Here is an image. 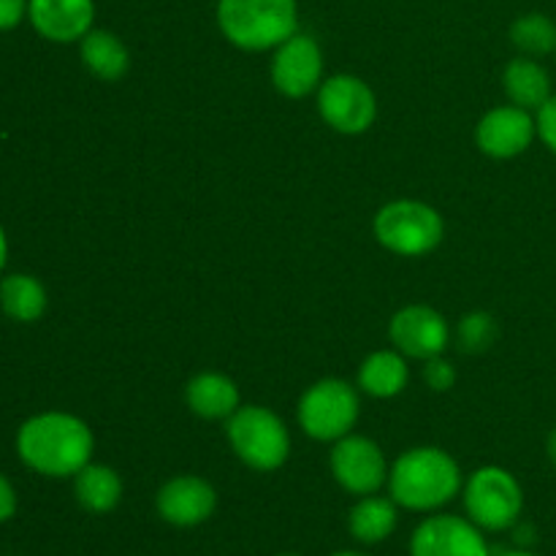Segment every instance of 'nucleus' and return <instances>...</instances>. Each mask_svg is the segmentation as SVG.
<instances>
[{
  "instance_id": "1",
  "label": "nucleus",
  "mask_w": 556,
  "mask_h": 556,
  "mask_svg": "<svg viewBox=\"0 0 556 556\" xmlns=\"http://www.w3.org/2000/svg\"><path fill=\"white\" fill-rule=\"evenodd\" d=\"M92 440L90 427L71 413L49 410L27 418L16 434V454L30 470L47 478H74L90 465Z\"/></svg>"
},
{
  "instance_id": "2",
  "label": "nucleus",
  "mask_w": 556,
  "mask_h": 556,
  "mask_svg": "<svg viewBox=\"0 0 556 556\" xmlns=\"http://www.w3.org/2000/svg\"><path fill=\"white\" fill-rule=\"evenodd\" d=\"M391 500L407 510H438L448 505L462 489V470L443 448L421 445L410 448L389 470Z\"/></svg>"
},
{
  "instance_id": "3",
  "label": "nucleus",
  "mask_w": 556,
  "mask_h": 556,
  "mask_svg": "<svg viewBox=\"0 0 556 556\" xmlns=\"http://www.w3.org/2000/svg\"><path fill=\"white\" fill-rule=\"evenodd\" d=\"M220 33L244 52H266L299 30V0H217Z\"/></svg>"
},
{
  "instance_id": "4",
  "label": "nucleus",
  "mask_w": 556,
  "mask_h": 556,
  "mask_svg": "<svg viewBox=\"0 0 556 556\" xmlns=\"http://www.w3.org/2000/svg\"><path fill=\"white\" fill-rule=\"evenodd\" d=\"M228 443L233 454L258 472L280 470L291 454V434L282 418L269 407L244 405L228 418L226 424Z\"/></svg>"
},
{
  "instance_id": "5",
  "label": "nucleus",
  "mask_w": 556,
  "mask_h": 556,
  "mask_svg": "<svg viewBox=\"0 0 556 556\" xmlns=\"http://www.w3.org/2000/svg\"><path fill=\"white\" fill-rule=\"evenodd\" d=\"M445 223L434 206L424 201L400 199L380 206L375 215V237L389 253L405 255V258H418L443 242Z\"/></svg>"
},
{
  "instance_id": "6",
  "label": "nucleus",
  "mask_w": 556,
  "mask_h": 556,
  "mask_svg": "<svg viewBox=\"0 0 556 556\" xmlns=\"http://www.w3.org/2000/svg\"><path fill=\"white\" fill-rule=\"evenodd\" d=\"M358 391L340 378H324L299 400V424L304 434L320 443H337L353 432L358 421Z\"/></svg>"
},
{
  "instance_id": "7",
  "label": "nucleus",
  "mask_w": 556,
  "mask_h": 556,
  "mask_svg": "<svg viewBox=\"0 0 556 556\" xmlns=\"http://www.w3.org/2000/svg\"><path fill=\"white\" fill-rule=\"evenodd\" d=\"M525 508V494L519 481L503 467H481L465 483L467 519L481 530H510Z\"/></svg>"
},
{
  "instance_id": "8",
  "label": "nucleus",
  "mask_w": 556,
  "mask_h": 556,
  "mask_svg": "<svg viewBox=\"0 0 556 556\" xmlns=\"http://www.w3.org/2000/svg\"><path fill=\"white\" fill-rule=\"evenodd\" d=\"M318 112L331 130L358 136L372 128L378 117V101L372 87L353 74H337L320 81Z\"/></svg>"
},
{
  "instance_id": "9",
  "label": "nucleus",
  "mask_w": 556,
  "mask_h": 556,
  "mask_svg": "<svg viewBox=\"0 0 556 556\" xmlns=\"http://www.w3.org/2000/svg\"><path fill=\"white\" fill-rule=\"evenodd\" d=\"M331 472L345 492L367 497L386 486L389 462L375 440L364 438V434H345L331 448Z\"/></svg>"
},
{
  "instance_id": "10",
  "label": "nucleus",
  "mask_w": 556,
  "mask_h": 556,
  "mask_svg": "<svg viewBox=\"0 0 556 556\" xmlns=\"http://www.w3.org/2000/svg\"><path fill=\"white\" fill-rule=\"evenodd\" d=\"M324 79V52L309 33H293L275 49L271 58V85L288 98H304L315 92Z\"/></svg>"
},
{
  "instance_id": "11",
  "label": "nucleus",
  "mask_w": 556,
  "mask_h": 556,
  "mask_svg": "<svg viewBox=\"0 0 556 556\" xmlns=\"http://www.w3.org/2000/svg\"><path fill=\"white\" fill-rule=\"evenodd\" d=\"M410 556H492L481 527L462 516H429L410 538Z\"/></svg>"
},
{
  "instance_id": "12",
  "label": "nucleus",
  "mask_w": 556,
  "mask_h": 556,
  "mask_svg": "<svg viewBox=\"0 0 556 556\" xmlns=\"http://www.w3.org/2000/svg\"><path fill=\"white\" fill-rule=\"evenodd\" d=\"M389 337L402 356L427 362V358L443 356L451 342V326L438 309L427 304H410L391 318Z\"/></svg>"
},
{
  "instance_id": "13",
  "label": "nucleus",
  "mask_w": 556,
  "mask_h": 556,
  "mask_svg": "<svg viewBox=\"0 0 556 556\" xmlns=\"http://www.w3.org/2000/svg\"><path fill=\"white\" fill-rule=\"evenodd\" d=\"M538 134V123L527 109L521 106H497L481 117L476 128V141L483 155L508 161L521 155L532 144Z\"/></svg>"
},
{
  "instance_id": "14",
  "label": "nucleus",
  "mask_w": 556,
  "mask_h": 556,
  "mask_svg": "<svg viewBox=\"0 0 556 556\" xmlns=\"http://www.w3.org/2000/svg\"><path fill=\"white\" fill-rule=\"evenodd\" d=\"M161 519L172 527H199L215 514L217 492L199 476H177L161 486L155 497Z\"/></svg>"
},
{
  "instance_id": "15",
  "label": "nucleus",
  "mask_w": 556,
  "mask_h": 556,
  "mask_svg": "<svg viewBox=\"0 0 556 556\" xmlns=\"http://www.w3.org/2000/svg\"><path fill=\"white\" fill-rule=\"evenodd\" d=\"M27 20L47 41L74 43L92 30L96 3L92 0H27Z\"/></svg>"
},
{
  "instance_id": "16",
  "label": "nucleus",
  "mask_w": 556,
  "mask_h": 556,
  "mask_svg": "<svg viewBox=\"0 0 556 556\" xmlns=\"http://www.w3.org/2000/svg\"><path fill=\"white\" fill-rule=\"evenodd\" d=\"M185 402L195 416L206 421H220V418L228 421L242 407L237 383L223 372H201L190 378L185 386Z\"/></svg>"
},
{
  "instance_id": "17",
  "label": "nucleus",
  "mask_w": 556,
  "mask_h": 556,
  "mask_svg": "<svg viewBox=\"0 0 556 556\" xmlns=\"http://www.w3.org/2000/svg\"><path fill=\"white\" fill-rule=\"evenodd\" d=\"M407 380H410L407 356H402L396 348L369 353L358 367V389L375 400H391V396L402 394Z\"/></svg>"
},
{
  "instance_id": "18",
  "label": "nucleus",
  "mask_w": 556,
  "mask_h": 556,
  "mask_svg": "<svg viewBox=\"0 0 556 556\" xmlns=\"http://www.w3.org/2000/svg\"><path fill=\"white\" fill-rule=\"evenodd\" d=\"M79 54L87 71L103 81L123 79L130 68L128 47L112 30H98V27H92L79 41Z\"/></svg>"
},
{
  "instance_id": "19",
  "label": "nucleus",
  "mask_w": 556,
  "mask_h": 556,
  "mask_svg": "<svg viewBox=\"0 0 556 556\" xmlns=\"http://www.w3.org/2000/svg\"><path fill=\"white\" fill-rule=\"evenodd\" d=\"M503 85L510 103L527 109V112H538L552 98V79H548L546 68L532 58L510 60L505 65Z\"/></svg>"
},
{
  "instance_id": "20",
  "label": "nucleus",
  "mask_w": 556,
  "mask_h": 556,
  "mask_svg": "<svg viewBox=\"0 0 556 556\" xmlns=\"http://www.w3.org/2000/svg\"><path fill=\"white\" fill-rule=\"evenodd\" d=\"M76 503L90 514H112L123 500V478L106 465H87L74 476Z\"/></svg>"
},
{
  "instance_id": "21",
  "label": "nucleus",
  "mask_w": 556,
  "mask_h": 556,
  "mask_svg": "<svg viewBox=\"0 0 556 556\" xmlns=\"http://www.w3.org/2000/svg\"><path fill=\"white\" fill-rule=\"evenodd\" d=\"M396 525H400L396 503L389 497H378V494H367V497L358 500V503L353 505L351 516H348L351 535L356 538L358 543H367V546L394 535Z\"/></svg>"
},
{
  "instance_id": "22",
  "label": "nucleus",
  "mask_w": 556,
  "mask_h": 556,
  "mask_svg": "<svg viewBox=\"0 0 556 556\" xmlns=\"http://www.w3.org/2000/svg\"><path fill=\"white\" fill-rule=\"evenodd\" d=\"M0 307L16 324H33L47 309V288L33 275H9L0 282Z\"/></svg>"
},
{
  "instance_id": "23",
  "label": "nucleus",
  "mask_w": 556,
  "mask_h": 556,
  "mask_svg": "<svg viewBox=\"0 0 556 556\" xmlns=\"http://www.w3.org/2000/svg\"><path fill=\"white\" fill-rule=\"evenodd\" d=\"M510 41L530 58H541L556 49V25L546 14H525L510 25Z\"/></svg>"
},
{
  "instance_id": "24",
  "label": "nucleus",
  "mask_w": 556,
  "mask_h": 556,
  "mask_svg": "<svg viewBox=\"0 0 556 556\" xmlns=\"http://www.w3.org/2000/svg\"><path fill=\"white\" fill-rule=\"evenodd\" d=\"M456 337H459V348L467 353H481L492 348L497 340V320L489 313H467L456 326Z\"/></svg>"
},
{
  "instance_id": "25",
  "label": "nucleus",
  "mask_w": 556,
  "mask_h": 556,
  "mask_svg": "<svg viewBox=\"0 0 556 556\" xmlns=\"http://www.w3.org/2000/svg\"><path fill=\"white\" fill-rule=\"evenodd\" d=\"M424 380L432 391H448L456 383V369L443 356H434L424 362Z\"/></svg>"
},
{
  "instance_id": "26",
  "label": "nucleus",
  "mask_w": 556,
  "mask_h": 556,
  "mask_svg": "<svg viewBox=\"0 0 556 556\" xmlns=\"http://www.w3.org/2000/svg\"><path fill=\"white\" fill-rule=\"evenodd\" d=\"M535 123H538V134H541L543 144H546L552 152H556V96L548 98V101L538 109Z\"/></svg>"
},
{
  "instance_id": "27",
  "label": "nucleus",
  "mask_w": 556,
  "mask_h": 556,
  "mask_svg": "<svg viewBox=\"0 0 556 556\" xmlns=\"http://www.w3.org/2000/svg\"><path fill=\"white\" fill-rule=\"evenodd\" d=\"M27 16V0H0V30H14Z\"/></svg>"
},
{
  "instance_id": "28",
  "label": "nucleus",
  "mask_w": 556,
  "mask_h": 556,
  "mask_svg": "<svg viewBox=\"0 0 556 556\" xmlns=\"http://www.w3.org/2000/svg\"><path fill=\"white\" fill-rule=\"evenodd\" d=\"M16 514V492L5 476H0V525Z\"/></svg>"
},
{
  "instance_id": "29",
  "label": "nucleus",
  "mask_w": 556,
  "mask_h": 556,
  "mask_svg": "<svg viewBox=\"0 0 556 556\" xmlns=\"http://www.w3.org/2000/svg\"><path fill=\"white\" fill-rule=\"evenodd\" d=\"M5 258H9V239H5L3 226H0V271H3Z\"/></svg>"
},
{
  "instance_id": "30",
  "label": "nucleus",
  "mask_w": 556,
  "mask_h": 556,
  "mask_svg": "<svg viewBox=\"0 0 556 556\" xmlns=\"http://www.w3.org/2000/svg\"><path fill=\"white\" fill-rule=\"evenodd\" d=\"M546 448H548V459L554 462L556 465V429L552 434H548V443H546Z\"/></svg>"
},
{
  "instance_id": "31",
  "label": "nucleus",
  "mask_w": 556,
  "mask_h": 556,
  "mask_svg": "<svg viewBox=\"0 0 556 556\" xmlns=\"http://www.w3.org/2000/svg\"><path fill=\"white\" fill-rule=\"evenodd\" d=\"M497 556H535L532 552H521V548H516V552H500Z\"/></svg>"
},
{
  "instance_id": "32",
  "label": "nucleus",
  "mask_w": 556,
  "mask_h": 556,
  "mask_svg": "<svg viewBox=\"0 0 556 556\" xmlns=\"http://www.w3.org/2000/svg\"><path fill=\"white\" fill-rule=\"evenodd\" d=\"M331 556H367V554H358V552H337V554H331Z\"/></svg>"
},
{
  "instance_id": "33",
  "label": "nucleus",
  "mask_w": 556,
  "mask_h": 556,
  "mask_svg": "<svg viewBox=\"0 0 556 556\" xmlns=\"http://www.w3.org/2000/svg\"><path fill=\"white\" fill-rule=\"evenodd\" d=\"M280 556H296V554H280Z\"/></svg>"
}]
</instances>
